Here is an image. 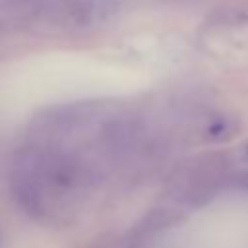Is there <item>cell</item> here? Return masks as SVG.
<instances>
[{
	"instance_id": "6da1fadb",
	"label": "cell",
	"mask_w": 248,
	"mask_h": 248,
	"mask_svg": "<svg viewBox=\"0 0 248 248\" xmlns=\"http://www.w3.org/2000/svg\"><path fill=\"white\" fill-rule=\"evenodd\" d=\"M6 12L17 21L83 31L114 16L124 0H2Z\"/></svg>"
}]
</instances>
